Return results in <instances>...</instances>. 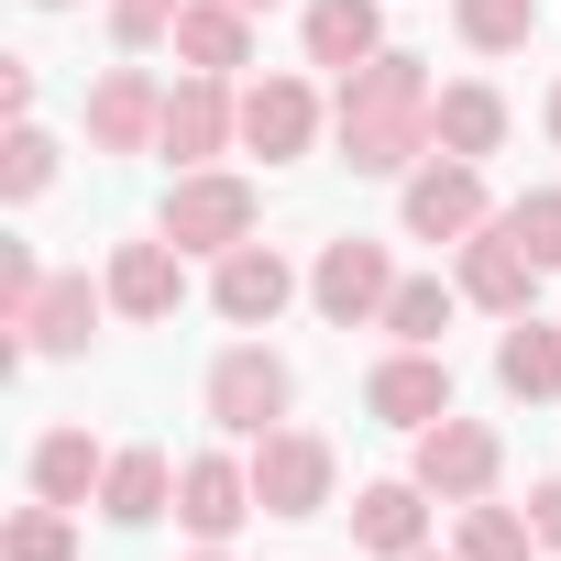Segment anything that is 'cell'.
Wrapping results in <instances>:
<instances>
[{"instance_id":"cell-23","label":"cell","mask_w":561,"mask_h":561,"mask_svg":"<svg viewBox=\"0 0 561 561\" xmlns=\"http://www.w3.org/2000/svg\"><path fill=\"white\" fill-rule=\"evenodd\" d=\"M495 375H506V397H561V331L517 320V331L495 342Z\"/></svg>"},{"instance_id":"cell-27","label":"cell","mask_w":561,"mask_h":561,"mask_svg":"<svg viewBox=\"0 0 561 561\" xmlns=\"http://www.w3.org/2000/svg\"><path fill=\"white\" fill-rule=\"evenodd\" d=\"M176 12H187V0H111V34H122V56L165 45V34H176Z\"/></svg>"},{"instance_id":"cell-20","label":"cell","mask_w":561,"mask_h":561,"mask_svg":"<svg viewBox=\"0 0 561 561\" xmlns=\"http://www.w3.org/2000/svg\"><path fill=\"white\" fill-rule=\"evenodd\" d=\"M111 309L122 320H165L176 309V242H122L111 253Z\"/></svg>"},{"instance_id":"cell-22","label":"cell","mask_w":561,"mask_h":561,"mask_svg":"<svg viewBox=\"0 0 561 561\" xmlns=\"http://www.w3.org/2000/svg\"><path fill=\"white\" fill-rule=\"evenodd\" d=\"M100 473H111V462H100V440H89V430H56V440L34 451V495H45V506H78Z\"/></svg>"},{"instance_id":"cell-14","label":"cell","mask_w":561,"mask_h":561,"mask_svg":"<svg viewBox=\"0 0 561 561\" xmlns=\"http://www.w3.org/2000/svg\"><path fill=\"white\" fill-rule=\"evenodd\" d=\"M209 298H220V320H242V331H253V320H275V309L298 298V275H287V253H264V242H231Z\"/></svg>"},{"instance_id":"cell-17","label":"cell","mask_w":561,"mask_h":561,"mask_svg":"<svg viewBox=\"0 0 561 561\" xmlns=\"http://www.w3.org/2000/svg\"><path fill=\"white\" fill-rule=\"evenodd\" d=\"M386 56V23H375V0H309V67H375Z\"/></svg>"},{"instance_id":"cell-21","label":"cell","mask_w":561,"mask_h":561,"mask_svg":"<svg viewBox=\"0 0 561 561\" xmlns=\"http://www.w3.org/2000/svg\"><path fill=\"white\" fill-rule=\"evenodd\" d=\"M430 133H440V144H451L462 165H473V154H495V144H506V100H495L484 78H473V89H440V111H430Z\"/></svg>"},{"instance_id":"cell-32","label":"cell","mask_w":561,"mask_h":561,"mask_svg":"<svg viewBox=\"0 0 561 561\" xmlns=\"http://www.w3.org/2000/svg\"><path fill=\"white\" fill-rule=\"evenodd\" d=\"M550 144H561V89H550Z\"/></svg>"},{"instance_id":"cell-6","label":"cell","mask_w":561,"mask_h":561,"mask_svg":"<svg viewBox=\"0 0 561 561\" xmlns=\"http://www.w3.org/2000/svg\"><path fill=\"white\" fill-rule=\"evenodd\" d=\"M528 287H539V253H528L506 220H484V231L462 242V298L495 309V320H528Z\"/></svg>"},{"instance_id":"cell-13","label":"cell","mask_w":561,"mask_h":561,"mask_svg":"<svg viewBox=\"0 0 561 561\" xmlns=\"http://www.w3.org/2000/svg\"><path fill=\"white\" fill-rule=\"evenodd\" d=\"M176 517H187L198 539H231L242 517H264V506H253V462H220V451H198V462L176 473Z\"/></svg>"},{"instance_id":"cell-31","label":"cell","mask_w":561,"mask_h":561,"mask_svg":"<svg viewBox=\"0 0 561 561\" xmlns=\"http://www.w3.org/2000/svg\"><path fill=\"white\" fill-rule=\"evenodd\" d=\"M528 528H539V539H550V550H561V473H550V484H539V495H528Z\"/></svg>"},{"instance_id":"cell-3","label":"cell","mask_w":561,"mask_h":561,"mask_svg":"<svg viewBox=\"0 0 561 561\" xmlns=\"http://www.w3.org/2000/svg\"><path fill=\"white\" fill-rule=\"evenodd\" d=\"M287 397H298V375L275 364L264 342H231V353L209 364V419H220V430H242V440H264L275 419H287Z\"/></svg>"},{"instance_id":"cell-35","label":"cell","mask_w":561,"mask_h":561,"mask_svg":"<svg viewBox=\"0 0 561 561\" xmlns=\"http://www.w3.org/2000/svg\"><path fill=\"white\" fill-rule=\"evenodd\" d=\"M419 561H440V550H419Z\"/></svg>"},{"instance_id":"cell-30","label":"cell","mask_w":561,"mask_h":561,"mask_svg":"<svg viewBox=\"0 0 561 561\" xmlns=\"http://www.w3.org/2000/svg\"><path fill=\"white\" fill-rule=\"evenodd\" d=\"M45 176H56V144H45V133H12V154H0V187H12V198H45Z\"/></svg>"},{"instance_id":"cell-10","label":"cell","mask_w":561,"mask_h":561,"mask_svg":"<svg viewBox=\"0 0 561 561\" xmlns=\"http://www.w3.org/2000/svg\"><path fill=\"white\" fill-rule=\"evenodd\" d=\"M419 484L451 495V506H473V495L495 484V430H484V419H440V430H419Z\"/></svg>"},{"instance_id":"cell-29","label":"cell","mask_w":561,"mask_h":561,"mask_svg":"<svg viewBox=\"0 0 561 561\" xmlns=\"http://www.w3.org/2000/svg\"><path fill=\"white\" fill-rule=\"evenodd\" d=\"M506 231H517V242H528L539 264H561V187H539V198H517V209H506Z\"/></svg>"},{"instance_id":"cell-11","label":"cell","mask_w":561,"mask_h":561,"mask_svg":"<svg viewBox=\"0 0 561 561\" xmlns=\"http://www.w3.org/2000/svg\"><path fill=\"white\" fill-rule=\"evenodd\" d=\"M89 331H100V287L89 275H45L34 309L12 320V353H89Z\"/></svg>"},{"instance_id":"cell-28","label":"cell","mask_w":561,"mask_h":561,"mask_svg":"<svg viewBox=\"0 0 561 561\" xmlns=\"http://www.w3.org/2000/svg\"><path fill=\"white\" fill-rule=\"evenodd\" d=\"M12 561H78V528L56 506H34V517H12Z\"/></svg>"},{"instance_id":"cell-15","label":"cell","mask_w":561,"mask_h":561,"mask_svg":"<svg viewBox=\"0 0 561 561\" xmlns=\"http://www.w3.org/2000/svg\"><path fill=\"white\" fill-rule=\"evenodd\" d=\"M309 133H320L309 78H264V89H242V144H253V154H309Z\"/></svg>"},{"instance_id":"cell-16","label":"cell","mask_w":561,"mask_h":561,"mask_svg":"<svg viewBox=\"0 0 561 561\" xmlns=\"http://www.w3.org/2000/svg\"><path fill=\"white\" fill-rule=\"evenodd\" d=\"M176 56L198 78H231L253 56V12H242V0H187V12H176Z\"/></svg>"},{"instance_id":"cell-19","label":"cell","mask_w":561,"mask_h":561,"mask_svg":"<svg viewBox=\"0 0 561 561\" xmlns=\"http://www.w3.org/2000/svg\"><path fill=\"white\" fill-rule=\"evenodd\" d=\"M430 484H364V506H353V539L364 550H386V561H419V539H430V506H419Z\"/></svg>"},{"instance_id":"cell-18","label":"cell","mask_w":561,"mask_h":561,"mask_svg":"<svg viewBox=\"0 0 561 561\" xmlns=\"http://www.w3.org/2000/svg\"><path fill=\"white\" fill-rule=\"evenodd\" d=\"M165 495H176V462H165V451H122V462L100 473V517H111V528H154Z\"/></svg>"},{"instance_id":"cell-5","label":"cell","mask_w":561,"mask_h":561,"mask_svg":"<svg viewBox=\"0 0 561 561\" xmlns=\"http://www.w3.org/2000/svg\"><path fill=\"white\" fill-rule=\"evenodd\" d=\"M309 298H320L342 331L386 320V298H397V264H386V242H331V253H320V275H309Z\"/></svg>"},{"instance_id":"cell-25","label":"cell","mask_w":561,"mask_h":561,"mask_svg":"<svg viewBox=\"0 0 561 561\" xmlns=\"http://www.w3.org/2000/svg\"><path fill=\"white\" fill-rule=\"evenodd\" d=\"M386 331H397V342H419V353H430V342H440V331H451V287H440V275H408V287H397V298H386Z\"/></svg>"},{"instance_id":"cell-8","label":"cell","mask_w":561,"mask_h":561,"mask_svg":"<svg viewBox=\"0 0 561 561\" xmlns=\"http://www.w3.org/2000/svg\"><path fill=\"white\" fill-rule=\"evenodd\" d=\"M154 133H165V89H154L144 67H111V78L89 89V144H100V154H144Z\"/></svg>"},{"instance_id":"cell-7","label":"cell","mask_w":561,"mask_h":561,"mask_svg":"<svg viewBox=\"0 0 561 561\" xmlns=\"http://www.w3.org/2000/svg\"><path fill=\"white\" fill-rule=\"evenodd\" d=\"M364 408H375V419H397V430H440V419H451V364L408 342L397 364H375V375H364Z\"/></svg>"},{"instance_id":"cell-9","label":"cell","mask_w":561,"mask_h":561,"mask_svg":"<svg viewBox=\"0 0 561 561\" xmlns=\"http://www.w3.org/2000/svg\"><path fill=\"white\" fill-rule=\"evenodd\" d=\"M408 231L419 242H473L484 231V176L451 154V165H419L408 176Z\"/></svg>"},{"instance_id":"cell-1","label":"cell","mask_w":561,"mask_h":561,"mask_svg":"<svg viewBox=\"0 0 561 561\" xmlns=\"http://www.w3.org/2000/svg\"><path fill=\"white\" fill-rule=\"evenodd\" d=\"M430 111H440V100H430V67L386 45L375 67L342 78V111H331V122H342V165H353V176L419 165V154H430Z\"/></svg>"},{"instance_id":"cell-12","label":"cell","mask_w":561,"mask_h":561,"mask_svg":"<svg viewBox=\"0 0 561 561\" xmlns=\"http://www.w3.org/2000/svg\"><path fill=\"white\" fill-rule=\"evenodd\" d=\"M231 133H242V100H231L220 78L187 67V89H165V133H154V144H165L176 165H198V154H220Z\"/></svg>"},{"instance_id":"cell-4","label":"cell","mask_w":561,"mask_h":561,"mask_svg":"<svg viewBox=\"0 0 561 561\" xmlns=\"http://www.w3.org/2000/svg\"><path fill=\"white\" fill-rule=\"evenodd\" d=\"M165 242H176V253H231V242H253V187H242V176H176V187H165Z\"/></svg>"},{"instance_id":"cell-26","label":"cell","mask_w":561,"mask_h":561,"mask_svg":"<svg viewBox=\"0 0 561 561\" xmlns=\"http://www.w3.org/2000/svg\"><path fill=\"white\" fill-rule=\"evenodd\" d=\"M528 539H539V528H528L517 506H484V495L462 506V561H528Z\"/></svg>"},{"instance_id":"cell-33","label":"cell","mask_w":561,"mask_h":561,"mask_svg":"<svg viewBox=\"0 0 561 561\" xmlns=\"http://www.w3.org/2000/svg\"><path fill=\"white\" fill-rule=\"evenodd\" d=\"M242 12H275V0H242Z\"/></svg>"},{"instance_id":"cell-2","label":"cell","mask_w":561,"mask_h":561,"mask_svg":"<svg viewBox=\"0 0 561 561\" xmlns=\"http://www.w3.org/2000/svg\"><path fill=\"white\" fill-rule=\"evenodd\" d=\"M253 506L264 517H320L331 506V440L320 430H264L253 440Z\"/></svg>"},{"instance_id":"cell-34","label":"cell","mask_w":561,"mask_h":561,"mask_svg":"<svg viewBox=\"0 0 561 561\" xmlns=\"http://www.w3.org/2000/svg\"><path fill=\"white\" fill-rule=\"evenodd\" d=\"M198 561H220V550H198Z\"/></svg>"},{"instance_id":"cell-36","label":"cell","mask_w":561,"mask_h":561,"mask_svg":"<svg viewBox=\"0 0 561 561\" xmlns=\"http://www.w3.org/2000/svg\"><path fill=\"white\" fill-rule=\"evenodd\" d=\"M45 12H56V0H45Z\"/></svg>"},{"instance_id":"cell-24","label":"cell","mask_w":561,"mask_h":561,"mask_svg":"<svg viewBox=\"0 0 561 561\" xmlns=\"http://www.w3.org/2000/svg\"><path fill=\"white\" fill-rule=\"evenodd\" d=\"M451 23H462V45H484V56H517V45L539 34V0H451Z\"/></svg>"}]
</instances>
